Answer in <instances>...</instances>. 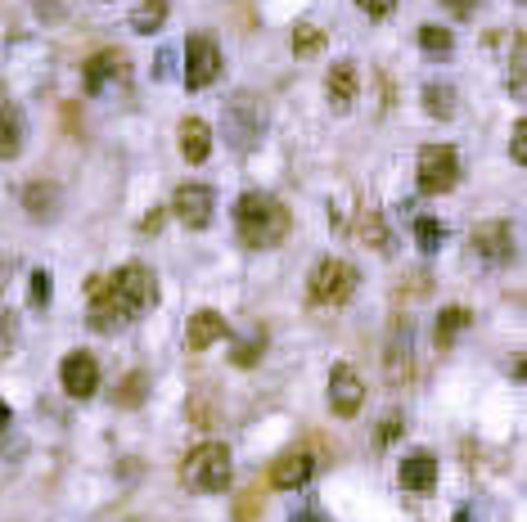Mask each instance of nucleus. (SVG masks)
I'll list each match as a JSON object with an SVG mask.
<instances>
[{
    "instance_id": "2f4dec72",
    "label": "nucleus",
    "mask_w": 527,
    "mask_h": 522,
    "mask_svg": "<svg viewBox=\"0 0 527 522\" xmlns=\"http://www.w3.org/2000/svg\"><path fill=\"white\" fill-rule=\"evenodd\" d=\"M509 149H514V162L523 167V162H527V122L514 126V144H509Z\"/></svg>"
},
{
    "instance_id": "423d86ee",
    "label": "nucleus",
    "mask_w": 527,
    "mask_h": 522,
    "mask_svg": "<svg viewBox=\"0 0 527 522\" xmlns=\"http://www.w3.org/2000/svg\"><path fill=\"white\" fill-rule=\"evenodd\" d=\"M415 180L424 194L455 189V180H460V153H455V144H424L415 162Z\"/></svg>"
},
{
    "instance_id": "412c9836",
    "label": "nucleus",
    "mask_w": 527,
    "mask_h": 522,
    "mask_svg": "<svg viewBox=\"0 0 527 522\" xmlns=\"http://www.w3.org/2000/svg\"><path fill=\"white\" fill-rule=\"evenodd\" d=\"M163 23H167V0H140V5L131 9V27H136L140 36L158 32Z\"/></svg>"
},
{
    "instance_id": "4be33fe9",
    "label": "nucleus",
    "mask_w": 527,
    "mask_h": 522,
    "mask_svg": "<svg viewBox=\"0 0 527 522\" xmlns=\"http://www.w3.org/2000/svg\"><path fill=\"white\" fill-rule=\"evenodd\" d=\"M469 324H473L469 306H446V311L437 315V347H451V342H455V333H460V329H469Z\"/></svg>"
},
{
    "instance_id": "a878e982",
    "label": "nucleus",
    "mask_w": 527,
    "mask_h": 522,
    "mask_svg": "<svg viewBox=\"0 0 527 522\" xmlns=\"http://www.w3.org/2000/svg\"><path fill=\"white\" fill-rule=\"evenodd\" d=\"M320 50H325V32H320L316 23H298V27H293V54H298V59H316Z\"/></svg>"
},
{
    "instance_id": "393cba45",
    "label": "nucleus",
    "mask_w": 527,
    "mask_h": 522,
    "mask_svg": "<svg viewBox=\"0 0 527 522\" xmlns=\"http://www.w3.org/2000/svg\"><path fill=\"white\" fill-rule=\"evenodd\" d=\"M23 203H28L32 216H55V212H59V189L46 185V180H32V185H28V198H23Z\"/></svg>"
},
{
    "instance_id": "f257e3e1",
    "label": "nucleus",
    "mask_w": 527,
    "mask_h": 522,
    "mask_svg": "<svg viewBox=\"0 0 527 522\" xmlns=\"http://www.w3.org/2000/svg\"><path fill=\"white\" fill-rule=\"evenodd\" d=\"M154 302H158L154 270L131 261V266L113 270V275L91 279V329L113 333L122 324L140 320L145 311H154Z\"/></svg>"
},
{
    "instance_id": "4468645a",
    "label": "nucleus",
    "mask_w": 527,
    "mask_h": 522,
    "mask_svg": "<svg viewBox=\"0 0 527 522\" xmlns=\"http://www.w3.org/2000/svg\"><path fill=\"white\" fill-rule=\"evenodd\" d=\"M221 338H226V315L217 311H194L190 324H185V347L190 351H208Z\"/></svg>"
},
{
    "instance_id": "c756f323",
    "label": "nucleus",
    "mask_w": 527,
    "mask_h": 522,
    "mask_svg": "<svg viewBox=\"0 0 527 522\" xmlns=\"http://www.w3.org/2000/svg\"><path fill=\"white\" fill-rule=\"evenodd\" d=\"M50 297H55V279H50V270H32V306L46 311Z\"/></svg>"
},
{
    "instance_id": "6e6552de",
    "label": "nucleus",
    "mask_w": 527,
    "mask_h": 522,
    "mask_svg": "<svg viewBox=\"0 0 527 522\" xmlns=\"http://www.w3.org/2000/svg\"><path fill=\"white\" fill-rule=\"evenodd\" d=\"M365 405V383L361 374H356L347 360H338L334 369H329V410L338 414V419H356Z\"/></svg>"
},
{
    "instance_id": "f8f14e48",
    "label": "nucleus",
    "mask_w": 527,
    "mask_h": 522,
    "mask_svg": "<svg viewBox=\"0 0 527 522\" xmlns=\"http://www.w3.org/2000/svg\"><path fill=\"white\" fill-rule=\"evenodd\" d=\"M473 248H478L487 261L505 266V261H514L518 243H514V230H509V221H482L478 230H473Z\"/></svg>"
},
{
    "instance_id": "6ab92c4d",
    "label": "nucleus",
    "mask_w": 527,
    "mask_h": 522,
    "mask_svg": "<svg viewBox=\"0 0 527 522\" xmlns=\"http://www.w3.org/2000/svg\"><path fill=\"white\" fill-rule=\"evenodd\" d=\"M325 90H329V104L343 113V108H352L356 99V68L352 63H334V72L325 77Z\"/></svg>"
},
{
    "instance_id": "7c9ffc66",
    "label": "nucleus",
    "mask_w": 527,
    "mask_h": 522,
    "mask_svg": "<svg viewBox=\"0 0 527 522\" xmlns=\"http://www.w3.org/2000/svg\"><path fill=\"white\" fill-rule=\"evenodd\" d=\"M356 5H361L370 18H388L392 9H397V0H356Z\"/></svg>"
},
{
    "instance_id": "cd10ccee",
    "label": "nucleus",
    "mask_w": 527,
    "mask_h": 522,
    "mask_svg": "<svg viewBox=\"0 0 527 522\" xmlns=\"http://www.w3.org/2000/svg\"><path fill=\"white\" fill-rule=\"evenodd\" d=\"M361 239L370 243V248H379V252H392L388 225H383V216H379V212H365V216H361Z\"/></svg>"
},
{
    "instance_id": "dca6fc26",
    "label": "nucleus",
    "mask_w": 527,
    "mask_h": 522,
    "mask_svg": "<svg viewBox=\"0 0 527 522\" xmlns=\"http://www.w3.org/2000/svg\"><path fill=\"white\" fill-rule=\"evenodd\" d=\"M181 153H185V162H208L212 131H208L203 117H185V122H181Z\"/></svg>"
},
{
    "instance_id": "bb28decb",
    "label": "nucleus",
    "mask_w": 527,
    "mask_h": 522,
    "mask_svg": "<svg viewBox=\"0 0 527 522\" xmlns=\"http://www.w3.org/2000/svg\"><path fill=\"white\" fill-rule=\"evenodd\" d=\"M442 239H446L442 221H437V216H419V221H415V243H419V252H437V248H442Z\"/></svg>"
},
{
    "instance_id": "473e14b6",
    "label": "nucleus",
    "mask_w": 527,
    "mask_h": 522,
    "mask_svg": "<svg viewBox=\"0 0 527 522\" xmlns=\"http://www.w3.org/2000/svg\"><path fill=\"white\" fill-rule=\"evenodd\" d=\"M473 5H478V0H446V9H451L455 18H469V14H473Z\"/></svg>"
},
{
    "instance_id": "9b49d317",
    "label": "nucleus",
    "mask_w": 527,
    "mask_h": 522,
    "mask_svg": "<svg viewBox=\"0 0 527 522\" xmlns=\"http://www.w3.org/2000/svg\"><path fill=\"white\" fill-rule=\"evenodd\" d=\"M311 473H316V459H311L307 450H289V455H280L271 464L266 486H271V491H298V486L311 482Z\"/></svg>"
},
{
    "instance_id": "2eb2a0df",
    "label": "nucleus",
    "mask_w": 527,
    "mask_h": 522,
    "mask_svg": "<svg viewBox=\"0 0 527 522\" xmlns=\"http://www.w3.org/2000/svg\"><path fill=\"white\" fill-rule=\"evenodd\" d=\"M410 378V320H392L388 333V383H406Z\"/></svg>"
},
{
    "instance_id": "c85d7f7f",
    "label": "nucleus",
    "mask_w": 527,
    "mask_h": 522,
    "mask_svg": "<svg viewBox=\"0 0 527 522\" xmlns=\"http://www.w3.org/2000/svg\"><path fill=\"white\" fill-rule=\"evenodd\" d=\"M262 351H266V333H253V338L248 342H239L235 351H230V360H235V365H253V360H262Z\"/></svg>"
},
{
    "instance_id": "aec40b11",
    "label": "nucleus",
    "mask_w": 527,
    "mask_h": 522,
    "mask_svg": "<svg viewBox=\"0 0 527 522\" xmlns=\"http://www.w3.org/2000/svg\"><path fill=\"white\" fill-rule=\"evenodd\" d=\"M145 396H149V374H145V369H131V374L118 383V392H113V405H122V410H136Z\"/></svg>"
},
{
    "instance_id": "20e7f679",
    "label": "nucleus",
    "mask_w": 527,
    "mask_h": 522,
    "mask_svg": "<svg viewBox=\"0 0 527 522\" xmlns=\"http://www.w3.org/2000/svg\"><path fill=\"white\" fill-rule=\"evenodd\" d=\"M221 126H226V144L230 149H239V153H248L257 140H262V131H266V108H262V99L257 95H235L226 104V117H221Z\"/></svg>"
},
{
    "instance_id": "f704fd0d",
    "label": "nucleus",
    "mask_w": 527,
    "mask_h": 522,
    "mask_svg": "<svg viewBox=\"0 0 527 522\" xmlns=\"http://www.w3.org/2000/svg\"><path fill=\"white\" fill-rule=\"evenodd\" d=\"M158 225H163V212H158V207H154V212L145 216V225H140V230H145V234H158Z\"/></svg>"
},
{
    "instance_id": "a211bd4d",
    "label": "nucleus",
    "mask_w": 527,
    "mask_h": 522,
    "mask_svg": "<svg viewBox=\"0 0 527 522\" xmlns=\"http://www.w3.org/2000/svg\"><path fill=\"white\" fill-rule=\"evenodd\" d=\"M23 153V113L19 104H0V158Z\"/></svg>"
},
{
    "instance_id": "9d476101",
    "label": "nucleus",
    "mask_w": 527,
    "mask_h": 522,
    "mask_svg": "<svg viewBox=\"0 0 527 522\" xmlns=\"http://www.w3.org/2000/svg\"><path fill=\"white\" fill-rule=\"evenodd\" d=\"M172 207H176V216H181V225H190V230H208L217 198H212V189H208V185L190 180V185H181V189H176Z\"/></svg>"
},
{
    "instance_id": "39448f33",
    "label": "nucleus",
    "mask_w": 527,
    "mask_h": 522,
    "mask_svg": "<svg viewBox=\"0 0 527 522\" xmlns=\"http://www.w3.org/2000/svg\"><path fill=\"white\" fill-rule=\"evenodd\" d=\"M307 293H311V302L316 306H343L347 297L356 293V266L352 261H338V257L316 261Z\"/></svg>"
},
{
    "instance_id": "5701e85b",
    "label": "nucleus",
    "mask_w": 527,
    "mask_h": 522,
    "mask_svg": "<svg viewBox=\"0 0 527 522\" xmlns=\"http://www.w3.org/2000/svg\"><path fill=\"white\" fill-rule=\"evenodd\" d=\"M419 50H424L428 59H451V50H455V36L446 32V27L428 23V27H419Z\"/></svg>"
},
{
    "instance_id": "7ed1b4c3",
    "label": "nucleus",
    "mask_w": 527,
    "mask_h": 522,
    "mask_svg": "<svg viewBox=\"0 0 527 522\" xmlns=\"http://www.w3.org/2000/svg\"><path fill=\"white\" fill-rule=\"evenodd\" d=\"M181 482L199 495H212V491H226L230 486V450L221 441H203L185 455L181 464Z\"/></svg>"
},
{
    "instance_id": "f3484780",
    "label": "nucleus",
    "mask_w": 527,
    "mask_h": 522,
    "mask_svg": "<svg viewBox=\"0 0 527 522\" xmlns=\"http://www.w3.org/2000/svg\"><path fill=\"white\" fill-rule=\"evenodd\" d=\"M401 486H406V491H433L437 486V459L428 455V450L410 455L406 464H401Z\"/></svg>"
},
{
    "instance_id": "c9c22d12",
    "label": "nucleus",
    "mask_w": 527,
    "mask_h": 522,
    "mask_svg": "<svg viewBox=\"0 0 527 522\" xmlns=\"http://www.w3.org/2000/svg\"><path fill=\"white\" fill-rule=\"evenodd\" d=\"M0 428H10V405L0 401Z\"/></svg>"
},
{
    "instance_id": "f03ea898",
    "label": "nucleus",
    "mask_w": 527,
    "mask_h": 522,
    "mask_svg": "<svg viewBox=\"0 0 527 522\" xmlns=\"http://www.w3.org/2000/svg\"><path fill=\"white\" fill-rule=\"evenodd\" d=\"M235 230L244 239V248H280L293 230V216L275 194L253 189L235 203Z\"/></svg>"
},
{
    "instance_id": "1a4fd4ad",
    "label": "nucleus",
    "mask_w": 527,
    "mask_h": 522,
    "mask_svg": "<svg viewBox=\"0 0 527 522\" xmlns=\"http://www.w3.org/2000/svg\"><path fill=\"white\" fill-rule=\"evenodd\" d=\"M59 378H64V392L73 401H91L100 392V365H95L91 351H68L64 365H59Z\"/></svg>"
},
{
    "instance_id": "b1692460",
    "label": "nucleus",
    "mask_w": 527,
    "mask_h": 522,
    "mask_svg": "<svg viewBox=\"0 0 527 522\" xmlns=\"http://www.w3.org/2000/svg\"><path fill=\"white\" fill-rule=\"evenodd\" d=\"M424 108H428V117H455V108H460V99H455V86H424Z\"/></svg>"
},
{
    "instance_id": "0eeeda50",
    "label": "nucleus",
    "mask_w": 527,
    "mask_h": 522,
    "mask_svg": "<svg viewBox=\"0 0 527 522\" xmlns=\"http://www.w3.org/2000/svg\"><path fill=\"white\" fill-rule=\"evenodd\" d=\"M221 77V45L212 32H194L185 41V86L190 90H208Z\"/></svg>"
},
{
    "instance_id": "ddd939ff",
    "label": "nucleus",
    "mask_w": 527,
    "mask_h": 522,
    "mask_svg": "<svg viewBox=\"0 0 527 522\" xmlns=\"http://www.w3.org/2000/svg\"><path fill=\"white\" fill-rule=\"evenodd\" d=\"M127 72V54L122 50H100L91 63H86V95H104L109 81H122Z\"/></svg>"
},
{
    "instance_id": "e433bc0d",
    "label": "nucleus",
    "mask_w": 527,
    "mask_h": 522,
    "mask_svg": "<svg viewBox=\"0 0 527 522\" xmlns=\"http://www.w3.org/2000/svg\"><path fill=\"white\" fill-rule=\"evenodd\" d=\"M455 522H469V509H460V513H455Z\"/></svg>"
},
{
    "instance_id": "72a5a7b5",
    "label": "nucleus",
    "mask_w": 527,
    "mask_h": 522,
    "mask_svg": "<svg viewBox=\"0 0 527 522\" xmlns=\"http://www.w3.org/2000/svg\"><path fill=\"white\" fill-rule=\"evenodd\" d=\"M289 522H329V518H325V513H320V509H302V513H293Z\"/></svg>"
}]
</instances>
